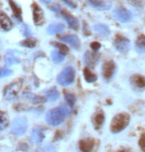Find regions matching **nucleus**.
Here are the masks:
<instances>
[{"mask_svg":"<svg viewBox=\"0 0 145 152\" xmlns=\"http://www.w3.org/2000/svg\"><path fill=\"white\" fill-rule=\"evenodd\" d=\"M130 120V117L127 113H119L113 117L110 123V131L112 133H118L126 128Z\"/></svg>","mask_w":145,"mask_h":152,"instance_id":"nucleus-1","label":"nucleus"},{"mask_svg":"<svg viewBox=\"0 0 145 152\" xmlns=\"http://www.w3.org/2000/svg\"><path fill=\"white\" fill-rule=\"evenodd\" d=\"M66 117V113H64L63 110L61 107L59 108H53L46 115V120L49 124L53 126H57L61 124L62 122L65 120Z\"/></svg>","mask_w":145,"mask_h":152,"instance_id":"nucleus-2","label":"nucleus"},{"mask_svg":"<svg viewBox=\"0 0 145 152\" xmlns=\"http://www.w3.org/2000/svg\"><path fill=\"white\" fill-rule=\"evenodd\" d=\"M74 80H75V70L73 67H67L65 68L61 73L59 74L57 81L58 84L63 86V87H67L73 84Z\"/></svg>","mask_w":145,"mask_h":152,"instance_id":"nucleus-3","label":"nucleus"},{"mask_svg":"<svg viewBox=\"0 0 145 152\" xmlns=\"http://www.w3.org/2000/svg\"><path fill=\"white\" fill-rule=\"evenodd\" d=\"M28 127V122L26 118L23 117H17L11 123V131L13 134L18 136H21L26 132Z\"/></svg>","mask_w":145,"mask_h":152,"instance_id":"nucleus-4","label":"nucleus"},{"mask_svg":"<svg viewBox=\"0 0 145 152\" xmlns=\"http://www.w3.org/2000/svg\"><path fill=\"white\" fill-rule=\"evenodd\" d=\"M21 90V83H13L9 86H7L4 90V97L7 100H12L14 99H16L18 96L19 91Z\"/></svg>","mask_w":145,"mask_h":152,"instance_id":"nucleus-5","label":"nucleus"},{"mask_svg":"<svg viewBox=\"0 0 145 152\" xmlns=\"http://www.w3.org/2000/svg\"><path fill=\"white\" fill-rule=\"evenodd\" d=\"M113 15H114V17L119 22H122V23L129 22L130 20L132 19V13L127 9H125V8H122V7L116 8V9L113 11Z\"/></svg>","mask_w":145,"mask_h":152,"instance_id":"nucleus-6","label":"nucleus"},{"mask_svg":"<svg viewBox=\"0 0 145 152\" xmlns=\"http://www.w3.org/2000/svg\"><path fill=\"white\" fill-rule=\"evenodd\" d=\"M114 47L118 52L126 54L130 48V42L128 39L123 38V37H117L114 41Z\"/></svg>","mask_w":145,"mask_h":152,"instance_id":"nucleus-7","label":"nucleus"},{"mask_svg":"<svg viewBox=\"0 0 145 152\" xmlns=\"http://www.w3.org/2000/svg\"><path fill=\"white\" fill-rule=\"evenodd\" d=\"M114 72H115V65L112 61L104 63L103 66H102V76H103L104 79L106 80L111 79Z\"/></svg>","mask_w":145,"mask_h":152,"instance_id":"nucleus-8","label":"nucleus"},{"mask_svg":"<svg viewBox=\"0 0 145 152\" xmlns=\"http://www.w3.org/2000/svg\"><path fill=\"white\" fill-rule=\"evenodd\" d=\"M60 41L69 44L70 46H72L74 49H79L81 46V42L79 39L78 38V36L76 35H67L64 37H60Z\"/></svg>","mask_w":145,"mask_h":152,"instance_id":"nucleus-9","label":"nucleus"},{"mask_svg":"<svg viewBox=\"0 0 145 152\" xmlns=\"http://www.w3.org/2000/svg\"><path fill=\"white\" fill-rule=\"evenodd\" d=\"M130 84L136 90H144L145 88V78L139 75H134L130 79Z\"/></svg>","mask_w":145,"mask_h":152,"instance_id":"nucleus-10","label":"nucleus"},{"mask_svg":"<svg viewBox=\"0 0 145 152\" xmlns=\"http://www.w3.org/2000/svg\"><path fill=\"white\" fill-rule=\"evenodd\" d=\"M45 138V133H44V129L41 127H36L34 128L32 133H31V140H32L33 143L35 144H39L44 140Z\"/></svg>","mask_w":145,"mask_h":152,"instance_id":"nucleus-11","label":"nucleus"},{"mask_svg":"<svg viewBox=\"0 0 145 152\" xmlns=\"http://www.w3.org/2000/svg\"><path fill=\"white\" fill-rule=\"evenodd\" d=\"M33 7V19L36 25H41L43 23L44 20V15H43V11L40 8L36 3H34L32 5Z\"/></svg>","mask_w":145,"mask_h":152,"instance_id":"nucleus-12","label":"nucleus"},{"mask_svg":"<svg viewBox=\"0 0 145 152\" xmlns=\"http://www.w3.org/2000/svg\"><path fill=\"white\" fill-rule=\"evenodd\" d=\"M13 27L11 19L5 13H0V28L4 31H10Z\"/></svg>","mask_w":145,"mask_h":152,"instance_id":"nucleus-13","label":"nucleus"},{"mask_svg":"<svg viewBox=\"0 0 145 152\" xmlns=\"http://www.w3.org/2000/svg\"><path fill=\"white\" fill-rule=\"evenodd\" d=\"M95 147V141L93 139H84L79 141V149L82 152H90Z\"/></svg>","mask_w":145,"mask_h":152,"instance_id":"nucleus-14","label":"nucleus"},{"mask_svg":"<svg viewBox=\"0 0 145 152\" xmlns=\"http://www.w3.org/2000/svg\"><path fill=\"white\" fill-rule=\"evenodd\" d=\"M63 17L64 19L66 20V22L68 23V25L70 26V28H72L74 30H77L79 28V21L78 19L75 18L74 16L70 15L69 13L67 12H64L63 13Z\"/></svg>","mask_w":145,"mask_h":152,"instance_id":"nucleus-15","label":"nucleus"},{"mask_svg":"<svg viewBox=\"0 0 145 152\" xmlns=\"http://www.w3.org/2000/svg\"><path fill=\"white\" fill-rule=\"evenodd\" d=\"M96 60H98L96 55L92 52H87L84 56V62L89 68L95 67V65L96 64Z\"/></svg>","mask_w":145,"mask_h":152,"instance_id":"nucleus-16","label":"nucleus"},{"mask_svg":"<svg viewBox=\"0 0 145 152\" xmlns=\"http://www.w3.org/2000/svg\"><path fill=\"white\" fill-rule=\"evenodd\" d=\"M64 30H65V25L62 24V23H57V24H52L48 27L47 33L50 34V35H55V34L63 32Z\"/></svg>","mask_w":145,"mask_h":152,"instance_id":"nucleus-17","label":"nucleus"},{"mask_svg":"<svg viewBox=\"0 0 145 152\" xmlns=\"http://www.w3.org/2000/svg\"><path fill=\"white\" fill-rule=\"evenodd\" d=\"M4 60H5L6 66H12V65L19 64L20 63V59L17 58V56H15V54H12V51H7Z\"/></svg>","mask_w":145,"mask_h":152,"instance_id":"nucleus-18","label":"nucleus"},{"mask_svg":"<svg viewBox=\"0 0 145 152\" xmlns=\"http://www.w3.org/2000/svg\"><path fill=\"white\" fill-rule=\"evenodd\" d=\"M90 2V4L93 6L95 8L98 10H104V9H109L110 7L109 3H106L103 0H87Z\"/></svg>","mask_w":145,"mask_h":152,"instance_id":"nucleus-19","label":"nucleus"},{"mask_svg":"<svg viewBox=\"0 0 145 152\" xmlns=\"http://www.w3.org/2000/svg\"><path fill=\"white\" fill-rule=\"evenodd\" d=\"M9 4L11 6V9L13 11V14L15 16V18L18 20L19 23L22 21V11H21V8L19 7L18 4H16L13 0H9Z\"/></svg>","mask_w":145,"mask_h":152,"instance_id":"nucleus-20","label":"nucleus"},{"mask_svg":"<svg viewBox=\"0 0 145 152\" xmlns=\"http://www.w3.org/2000/svg\"><path fill=\"white\" fill-rule=\"evenodd\" d=\"M93 30L95 31L96 33L99 34L102 37H106L109 35L110 31H109V28L106 26V25L103 24H96L93 26Z\"/></svg>","mask_w":145,"mask_h":152,"instance_id":"nucleus-21","label":"nucleus"},{"mask_svg":"<svg viewBox=\"0 0 145 152\" xmlns=\"http://www.w3.org/2000/svg\"><path fill=\"white\" fill-rule=\"evenodd\" d=\"M135 49L139 53H145V36L140 35L135 42Z\"/></svg>","mask_w":145,"mask_h":152,"instance_id":"nucleus-22","label":"nucleus"},{"mask_svg":"<svg viewBox=\"0 0 145 152\" xmlns=\"http://www.w3.org/2000/svg\"><path fill=\"white\" fill-rule=\"evenodd\" d=\"M84 76H85V79L87 83H95L98 79L95 74H93L92 71L89 70V69H85L84 70Z\"/></svg>","mask_w":145,"mask_h":152,"instance_id":"nucleus-23","label":"nucleus"},{"mask_svg":"<svg viewBox=\"0 0 145 152\" xmlns=\"http://www.w3.org/2000/svg\"><path fill=\"white\" fill-rule=\"evenodd\" d=\"M104 121V115L102 113H96L95 117H93V124H95V128H99L102 125V123Z\"/></svg>","mask_w":145,"mask_h":152,"instance_id":"nucleus-24","label":"nucleus"},{"mask_svg":"<svg viewBox=\"0 0 145 152\" xmlns=\"http://www.w3.org/2000/svg\"><path fill=\"white\" fill-rule=\"evenodd\" d=\"M59 96H60L59 91H57V88H51V90L47 91V99L51 100V102H55V100L59 99Z\"/></svg>","mask_w":145,"mask_h":152,"instance_id":"nucleus-25","label":"nucleus"},{"mask_svg":"<svg viewBox=\"0 0 145 152\" xmlns=\"http://www.w3.org/2000/svg\"><path fill=\"white\" fill-rule=\"evenodd\" d=\"M52 60L54 63H62L65 60V55L59 51H54L52 53Z\"/></svg>","mask_w":145,"mask_h":152,"instance_id":"nucleus-26","label":"nucleus"},{"mask_svg":"<svg viewBox=\"0 0 145 152\" xmlns=\"http://www.w3.org/2000/svg\"><path fill=\"white\" fill-rule=\"evenodd\" d=\"M36 152H57L56 147L53 144H46L40 147Z\"/></svg>","mask_w":145,"mask_h":152,"instance_id":"nucleus-27","label":"nucleus"},{"mask_svg":"<svg viewBox=\"0 0 145 152\" xmlns=\"http://www.w3.org/2000/svg\"><path fill=\"white\" fill-rule=\"evenodd\" d=\"M8 124L7 116L4 113H0V130H3L4 128H6Z\"/></svg>","mask_w":145,"mask_h":152,"instance_id":"nucleus-28","label":"nucleus"},{"mask_svg":"<svg viewBox=\"0 0 145 152\" xmlns=\"http://www.w3.org/2000/svg\"><path fill=\"white\" fill-rule=\"evenodd\" d=\"M65 99H66L67 104L70 105V107H74V104H76V96H74L73 94L67 93L65 94Z\"/></svg>","mask_w":145,"mask_h":152,"instance_id":"nucleus-29","label":"nucleus"},{"mask_svg":"<svg viewBox=\"0 0 145 152\" xmlns=\"http://www.w3.org/2000/svg\"><path fill=\"white\" fill-rule=\"evenodd\" d=\"M21 45H24V47L34 48V47H35V45H36V41H35V40H33V39L28 38V39L25 40V41L22 42Z\"/></svg>","mask_w":145,"mask_h":152,"instance_id":"nucleus-30","label":"nucleus"},{"mask_svg":"<svg viewBox=\"0 0 145 152\" xmlns=\"http://www.w3.org/2000/svg\"><path fill=\"white\" fill-rule=\"evenodd\" d=\"M54 45L56 46V48L59 49V52H61L62 54L66 55V54L69 52V49H68L67 46H64V45H61V44H57V43H53Z\"/></svg>","mask_w":145,"mask_h":152,"instance_id":"nucleus-31","label":"nucleus"},{"mask_svg":"<svg viewBox=\"0 0 145 152\" xmlns=\"http://www.w3.org/2000/svg\"><path fill=\"white\" fill-rule=\"evenodd\" d=\"M12 75V71L8 70L6 68H0V78H4V77H8Z\"/></svg>","mask_w":145,"mask_h":152,"instance_id":"nucleus-32","label":"nucleus"},{"mask_svg":"<svg viewBox=\"0 0 145 152\" xmlns=\"http://www.w3.org/2000/svg\"><path fill=\"white\" fill-rule=\"evenodd\" d=\"M22 33H23V35L25 37H29L31 35V31H30V28L27 26V25H25V26H23V28H22Z\"/></svg>","mask_w":145,"mask_h":152,"instance_id":"nucleus-33","label":"nucleus"},{"mask_svg":"<svg viewBox=\"0 0 145 152\" xmlns=\"http://www.w3.org/2000/svg\"><path fill=\"white\" fill-rule=\"evenodd\" d=\"M139 146L141 147L142 150L145 151V133L140 137V139H139Z\"/></svg>","mask_w":145,"mask_h":152,"instance_id":"nucleus-34","label":"nucleus"},{"mask_svg":"<svg viewBox=\"0 0 145 152\" xmlns=\"http://www.w3.org/2000/svg\"><path fill=\"white\" fill-rule=\"evenodd\" d=\"M90 48L96 52V51H98L99 49H101V44H99L98 42H93L92 44H90Z\"/></svg>","mask_w":145,"mask_h":152,"instance_id":"nucleus-35","label":"nucleus"},{"mask_svg":"<svg viewBox=\"0 0 145 152\" xmlns=\"http://www.w3.org/2000/svg\"><path fill=\"white\" fill-rule=\"evenodd\" d=\"M62 1H63L65 4H67L68 6L71 7V8H74V9H75V8H76V4L74 3V2L72 1V0H62Z\"/></svg>","mask_w":145,"mask_h":152,"instance_id":"nucleus-36","label":"nucleus"},{"mask_svg":"<svg viewBox=\"0 0 145 152\" xmlns=\"http://www.w3.org/2000/svg\"><path fill=\"white\" fill-rule=\"evenodd\" d=\"M50 9L55 11V12H59V11H61V6L58 5V4H53V5H51V6H50Z\"/></svg>","mask_w":145,"mask_h":152,"instance_id":"nucleus-37","label":"nucleus"},{"mask_svg":"<svg viewBox=\"0 0 145 152\" xmlns=\"http://www.w3.org/2000/svg\"><path fill=\"white\" fill-rule=\"evenodd\" d=\"M42 1H44V2H46V3H47V2H49V1H51V0H42Z\"/></svg>","mask_w":145,"mask_h":152,"instance_id":"nucleus-38","label":"nucleus"},{"mask_svg":"<svg viewBox=\"0 0 145 152\" xmlns=\"http://www.w3.org/2000/svg\"><path fill=\"white\" fill-rule=\"evenodd\" d=\"M119 152H128L127 150H121V151H119Z\"/></svg>","mask_w":145,"mask_h":152,"instance_id":"nucleus-39","label":"nucleus"}]
</instances>
